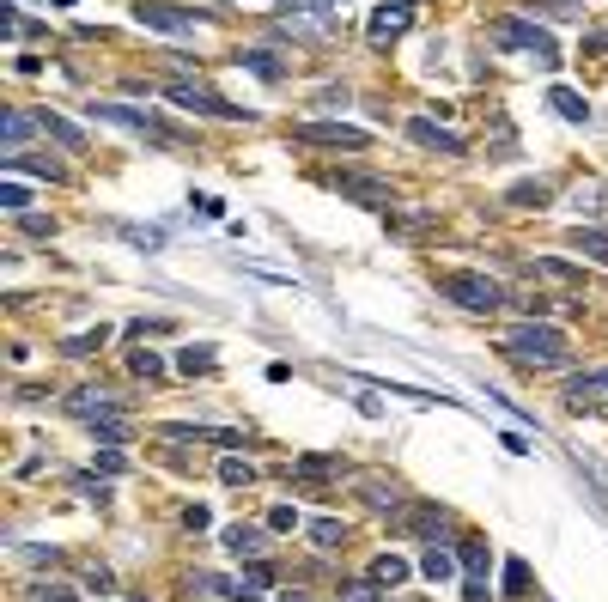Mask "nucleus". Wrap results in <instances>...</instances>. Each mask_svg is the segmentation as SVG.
Listing matches in <instances>:
<instances>
[{
    "label": "nucleus",
    "mask_w": 608,
    "mask_h": 602,
    "mask_svg": "<svg viewBox=\"0 0 608 602\" xmlns=\"http://www.w3.org/2000/svg\"><path fill=\"white\" fill-rule=\"evenodd\" d=\"M104 347H110V329H104V323H98V329H86V335H67V341H61V353H67V359H92V353H104Z\"/></svg>",
    "instance_id": "nucleus-26"
},
{
    "label": "nucleus",
    "mask_w": 608,
    "mask_h": 602,
    "mask_svg": "<svg viewBox=\"0 0 608 602\" xmlns=\"http://www.w3.org/2000/svg\"><path fill=\"white\" fill-rule=\"evenodd\" d=\"M420 578H432V584L456 578V554H444V542H420Z\"/></svg>",
    "instance_id": "nucleus-20"
},
{
    "label": "nucleus",
    "mask_w": 608,
    "mask_h": 602,
    "mask_svg": "<svg viewBox=\"0 0 608 602\" xmlns=\"http://www.w3.org/2000/svg\"><path fill=\"white\" fill-rule=\"evenodd\" d=\"M414 25V13H408V0H384L371 19H365V37H371V49H390L402 31Z\"/></svg>",
    "instance_id": "nucleus-11"
},
{
    "label": "nucleus",
    "mask_w": 608,
    "mask_h": 602,
    "mask_svg": "<svg viewBox=\"0 0 608 602\" xmlns=\"http://www.w3.org/2000/svg\"><path fill=\"white\" fill-rule=\"evenodd\" d=\"M183 530H207V505H189L183 511Z\"/></svg>",
    "instance_id": "nucleus-47"
},
{
    "label": "nucleus",
    "mask_w": 608,
    "mask_h": 602,
    "mask_svg": "<svg viewBox=\"0 0 608 602\" xmlns=\"http://www.w3.org/2000/svg\"><path fill=\"white\" fill-rule=\"evenodd\" d=\"M43 122L37 116H25V110H0V134H7V153H25V140L37 134Z\"/></svg>",
    "instance_id": "nucleus-19"
},
{
    "label": "nucleus",
    "mask_w": 608,
    "mask_h": 602,
    "mask_svg": "<svg viewBox=\"0 0 608 602\" xmlns=\"http://www.w3.org/2000/svg\"><path fill=\"white\" fill-rule=\"evenodd\" d=\"M280 13L311 19V25H335V0H280Z\"/></svg>",
    "instance_id": "nucleus-29"
},
{
    "label": "nucleus",
    "mask_w": 608,
    "mask_h": 602,
    "mask_svg": "<svg viewBox=\"0 0 608 602\" xmlns=\"http://www.w3.org/2000/svg\"><path fill=\"white\" fill-rule=\"evenodd\" d=\"M396 523H402V536H420V542H438L444 530H450V505H438V499H426V505H414V511H396Z\"/></svg>",
    "instance_id": "nucleus-9"
},
{
    "label": "nucleus",
    "mask_w": 608,
    "mask_h": 602,
    "mask_svg": "<svg viewBox=\"0 0 608 602\" xmlns=\"http://www.w3.org/2000/svg\"><path fill=\"white\" fill-rule=\"evenodd\" d=\"M177 110H195V116H213V122H250V110H238V104H225L213 86H201L195 73H177V80H165L159 86Z\"/></svg>",
    "instance_id": "nucleus-3"
},
{
    "label": "nucleus",
    "mask_w": 608,
    "mask_h": 602,
    "mask_svg": "<svg viewBox=\"0 0 608 602\" xmlns=\"http://www.w3.org/2000/svg\"><path fill=\"white\" fill-rule=\"evenodd\" d=\"M219 481L225 487H256V463L238 457V450H225V457H219Z\"/></svg>",
    "instance_id": "nucleus-28"
},
{
    "label": "nucleus",
    "mask_w": 608,
    "mask_h": 602,
    "mask_svg": "<svg viewBox=\"0 0 608 602\" xmlns=\"http://www.w3.org/2000/svg\"><path fill=\"white\" fill-rule=\"evenodd\" d=\"M25 602H80V596H73V584H55V578H37V584L25 590Z\"/></svg>",
    "instance_id": "nucleus-33"
},
{
    "label": "nucleus",
    "mask_w": 608,
    "mask_h": 602,
    "mask_svg": "<svg viewBox=\"0 0 608 602\" xmlns=\"http://www.w3.org/2000/svg\"><path fill=\"white\" fill-rule=\"evenodd\" d=\"M19 225H25V232H31V238H55V219H43V213H25Z\"/></svg>",
    "instance_id": "nucleus-42"
},
{
    "label": "nucleus",
    "mask_w": 608,
    "mask_h": 602,
    "mask_svg": "<svg viewBox=\"0 0 608 602\" xmlns=\"http://www.w3.org/2000/svg\"><path fill=\"white\" fill-rule=\"evenodd\" d=\"M341 602H384V590L371 578H353V584H341Z\"/></svg>",
    "instance_id": "nucleus-37"
},
{
    "label": "nucleus",
    "mask_w": 608,
    "mask_h": 602,
    "mask_svg": "<svg viewBox=\"0 0 608 602\" xmlns=\"http://www.w3.org/2000/svg\"><path fill=\"white\" fill-rule=\"evenodd\" d=\"M219 347H207V341H195V347H183L177 353V371H183V378H213V371H219V359H213Z\"/></svg>",
    "instance_id": "nucleus-21"
},
{
    "label": "nucleus",
    "mask_w": 608,
    "mask_h": 602,
    "mask_svg": "<svg viewBox=\"0 0 608 602\" xmlns=\"http://www.w3.org/2000/svg\"><path fill=\"white\" fill-rule=\"evenodd\" d=\"M0 207H7L13 219H25V213H31V195H25L19 183H7V189H0Z\"/></svg>",
    "instance_id": "nucleus-39"
},
{
    "label": "nucleus",
    "mask_w": 608,
    "mask_h": 602,
    "mask_svg": "<svg viewBox=\"0 0 608 602\" xmlns=\"http://www.w3.org/2000/svg\"><path fill=\"white\" fill-rule=\"evenodd\" d=\"M238 67H250L256 80H268V86H280V80H286V61H280V55H268V49H244V55H238Z\"/></svg>",
    "instance_id": "nucleus-25"
},
{
    "label": "nucleus",
    "mask_w": 608,
    "mask_h": 602,
    "mask_svg": "<svg viewBox=\"0 0 608 602\" xmlns=\"http://www.w3.org/2000/svg\"><path fill=\"white\" fill-rule=\"evenodd\" d=\"M463 602H493V590H487V578H469V584H463Z\"/></svg>",
    "instance_id": "nucleus-44"
},
{
    "label": "nucleus",
    "mask_w": 608,
    "mask_h": 602,
    "mask_svg": "<svg viewBox=\"0 0 608 602\" xmlns=\"http://www.w3.org/2000/svg\"><path fill=\"white\" fill-rule=\"evenodd\" d=\"M128 402L122 396H110V390H98V384H86V390H73V402H67V414H80L86 426L92 420H110V414H122Z\"/></svg>",
    "instance_id": "nucleus-14"
},
{
    "label": "nucleus",
    "mask_w": 608,
    "mask_h": 602,
    "mask_svg": "<svg viewBox=\"0 0 608 602\" xmlns=\"http://www.w3.org/2000/svg\"><path fill=\"white\" fill-rule=\"evenodd\" d=\"M134 19L146 31H165V37H195V13L189 7H171V0H140Z\"/></svg>",
    "instance_id": "nucleus-8"
},
{
    "label": "nucleus",
    "mask_w": 608,
    "mask_h": 602,
    "mask_svg": "<svg viewBox=\"0 0 608 602\" xmlns=\"http://www.w3.org/2000/svg\"><path fill=\"white\" fill-rule=\"evenodd\" d=\"M408 140L426 146V153H444V159H463V153H469V140L450 134V128H438L432 116H408Z\"/></svg>",
    "instance_id": "nucleus-10"
},
{
    "label": "nucleus",
    "mask_w": 608,
    "mask_h": 602,
    "mask_svg": "<svg viewBox=\"0 0 608 602\" xmlns=\"http://www.w3.org/2000/svg\"><path fill=\"white\" fill-rule=\"evenodd\" d=\"M280 602H304V596H280Z\"/></svg>",
    "instance_id": "nucleus-49"
},
{
    "label": "nucleus",
    "mask_w": 608,
    "mask_h": 602,
    "mask_svg": "<svg viewBox=\"0 0 608 602\" xmlns=\"http://www.w3.org/2000/svg\"><path fill=\"white\" fill-rule=\"evenodd\" d=\"M602 396H608V365L602 371H584V378H572L566 384V414H590V408H602Z\"/></svg>",
    "instance_id": "nucleus-13"
},
{
    "label": "nucleus",
    "mask_w": 608,
    "mask_h": 602,
    "mask_svg": "<svg viewBox=\"0 0 608 602\" xmlns=\"http://www.w3.org/2000/svg\"><path fill=\"white\" fill-rule=\"evenodd\" d=\"M92 438H104V444H122V438H128V420H122V414H110V420H92Z\"/></svg>",
    "instance_id": "nucleus-38"
},
{
    "label": "nucleus",
    "mask_w": 608,
    "mask_h": 602,
    "mask_svg": "<svg viewBox=\"0 0 608 602\" xmlns=\"http://www.w3.org/2000/svg\"><path fill=\"white\" fill-rule=\"evenodd\" d=\"M25 560H31V566H55V560H61V548H25Z\"/></svg>",
    "instance_id": "nucleus-46"
},
{
    "label": "nucleus",
    "mask_w": 608,
    "mask_h": 602,
    "mask_svg": "<svg viewBox=\"0 0 608 602\" xmlns=\"http://www.w3.org/2000/svg\"><path fill=\"white\" fill-rule=\"evenodd\" d=\"M493 37H499V43H511V49H523V55H536V67H560L554 37H548L542 25H529V19H499V25H493Z\"/></svg>",
    "instance_id": "nucleus-7"
},
{
    "label": "nucleus",
    "mask_w": 608,
    "mask_h": 602,
    "mask_svg": "<svg viewBox=\"0 0 608 602\" xmlns=\"http://www.w3.org/2000/svg\"><path fill=\"white\" fill-rule=\"evenodd\" d=\"M408 572H414V566H408L402 554H377V560H371V584H377V590H396V584H408Z\"/></svg>",
    "instance_id": "nucleus-24"
},
{
    "label": "nucleus",
    "mask_w": 608,
    "mask_h": 602,
    "mask_svg": "<svg viewBox=\"0 0 608 602\" xmlns=\"http://www.w3.org/2000/svg\"><path fill=\"white\" fill-rule=\"evenodd\" d=\"M572 250L608 268V232H602V225H578V232H572Z\"/></svg>",
    "instance_id": "nucleus-27"
},
{
    "label": "nucleus",
    "mask_w": 608,
    "mask_h": 602,
    "mask_svg": "<svg viewBox=\"0 0 608 602\" xmlns=\"http://www.w3.org/2000/svg\"><path fill=\"white\" fill-rule=\"evenodd\" d=\"M548 110H560L566 122H590V104H584L578 92H566V86H554V92H548Z\"/></svg>",
    "instance_id": "nucleus-31"
},
{
    "label": "nucleus",
    "mask_w": 608,
    "mask_h": 602,
    "mask_svg": "<svg viewBox=\"0 0 608 602\" xmlns=\"http://www.w3.org/2000/svg\"><path fill=\"white\" fill-rule=\"evenodd\" d=\"M104 122H116V128H128V134H140V140H152V146H189L165 116H152V110H134V104H92Z\"/></svg>",
    "instance_id": "nucleus-4"
},
{
    "label": "nucleus",
    "mask_w": 608,
    "mask_h": 602,
    "mask_svg": "<svg viewBox=\"0 0 608 602\" xmlns=\"http://www.w3.org/2000/svg\"><path fill=\"white\" fill-rule=\"evenodd\" d=\"M268 530H274V536L298 530V511H292V505H274V511H268Z\"/></svg>",
    "instance_id": "nucleus-41"
},
{
    "label": "nucleus",
    "mask_w": 608,
    "mask_h": 602,
    "mask_svg": "<svg viewBox=\"0 0 608 602\" xmlns=\"http://www.w3.org/2000/svg\"><path fill=\"white\" fill-rule=\"evenodd\" d=\"M353 487H359L365 511H377V517H396V511H408V493H402L396 481H384V475H353Z\"/></svg>",
    "instance_id": "nucleus-12"
},
{
    "label": "nucleus",
    "mask_w": 608,
    "mask_h": 602,
    "mask_svg": "<svg viewBox=\"0 0 608 602\" xmlns=\"http://www.w3.org/2000/svg\"><path fill=\"white\" fill-rule=\"evenodd\" d=\"M286 469H292L298 481H335V475H347V463H341V457H292Z\"/></svg>",
    "instance_id": "nucleus-22"
},
{
    "label": "nucleus",
    "mask_w": 608,
    "mask_h": 602,
    "mask_svg": "<svg viewBox=\"0 0 608 602\" xmlns=\"http://www.w3.org/2000/svg\"><path fill=\"white\" fill-rule=\"evenodd\" d=\"M37 122H43V134H49V140H61V146H67L73 159H86V153H92V140H86V128H73L67 116H55V110H37Z\"/></svg>",
    "instance_id": "nucleus-15"
},
{
    "label": "nucleus",
    "mask_w": 608,
    "mask_h": 602,
    "mask_svg": "<svg viewBox=\"0 0 608 602\" xmlns=\"http://www.w3.org/2000/svg\"><path fill=\"white\" fill-rule=\"evenodd\" d=\"M311 542H317L323 554L341 548V542H347V523H341V517H317V523H311Z\"/></svg>",
    "instance_id": "nucleus-32"
},
{
    "label": "nucleus",
    "mask_w": 608,
    "mask_h": 602,
    "mask_svg": "<svg viewBox=\"0 0 608 602\" xmlns=\"http://www.w3.org/2000/svg\"><path fill=\"white\" fill-rule=\"evenodd\" d=\"M505 596L511 602H529V566L523 560H505Z\"/></svg>",
    "instance_id": "nucleus-35"
},
{
    "label": "nucleus",
    "mask_w": 608,
    "mask_h": 602,
    "mask_svg": "<svg viewBox=\"0 0 608 602\" xmlns=\"http://www.w3.org/2000/svg\"><path fill=\"white\" fill-rule=\"evenodd\" d=\"M92 463H98L104 475H122V469H128V463H122V450H98V457H92Z\"/></svg>",
    "instance_id": "nucleus-43"
},
{
    "label": "nucleus",
    "mask_w": 608,
    "mask_h": 602,
    "mask_svg": "<svg viewBox=\"0 0 608 602\" xmlns=\"http://www.w3.org/2000/svg\"><path fill=\"white\" fill-rule=\"evenodd\" d=\"M529 268H536V274H548V280H560V286H578V280H584V274H578L572 262H554V256H536Z\"/></svg>",
    "instance_id": "nucleus-34"
},
{
    "label": "nucleus",
    "mask_w": 608,
    "mask_h": 602,
    "mask_svg": "<svg viewBox=\"0 0 608 602\" xmlns=\"http://www.w3.org/2000/svg\"><path fill=\"white\" fill-rule=\"evenodd\" d=\"M323 183H329L335 195H347V201L371 207V213H396V189H390L384 177H371V171H329Z\"/></svg>",
    "instance_id": "nucleus-5"
},
{
    "label": "nucleus",
    "mask_w": 608,
    "mask_h": 602,
    "mask_svg": "<svg viewBox=\"0 0 608 602\" xmlns=\"http://www.w3.org/2000/svg\"><path fill=\"white\" fill-rule=\"evenodd\" d=\"M86 584H92V590H110V584H116V578H110V572H104V566H86Z\"/></svg>",
    "instance_id": "nucleus-48"
},
{
    "label": "nucleus",
    "mask_w": 608,
    "mask_h": 602,
    "mask_svg": "<svg viewBox=\"0 0 608 602\" xmlns=\"http://www.w3.org/2000/svg\"><path fill=\"white\" fill-rule=\"evenodd\" d=\"M73 487H80V499H92V505H110V481H92V475H80Z\"/></svg>",
    "instance_id": "nucleus-40"
},
{
    "label": "nucleus",
    "mask_w": 608,
    "mask_h": 602,
    "mask_svg": "<svg viewBox=\"0 0 608 602\" xmlns=\"http://www.w3.org/2000/svg\"><path fill=\"white\" fill-rule=\"evenodd\" d=\"M596 201H602V189H578V195H572L578 213H596Z\"/></svg>",
    "instance_id": "nucleus-45"
},
{
    "label": "nucleus",
    "mask_w": 608,
    "mask_h": 602,
    "mask_svg": "<svg viewBox=\"0 0 608 602\" xmlns=\"http://www.w3.org/2000/svg\"><path fill=\"white\" fill-rule=\"evenodd\" d=\"M548 201H554V183H542V177H523V183H511V189H505V207H517V213L548 207Z\"/></svg>",
    "instance_id": "nucleus-17"
},
{
    "label": "nucleus",
    "mask_w": 608,
    "mask_h": 602,
    "mask_svg": "<svg viewBox=\"0 0 608 602\" xmlns=\"http://www.w3.org/2000/svg\"><path fill=\"white\" fill-rule=\"evenodd\" d=\"M438 292L450 298L456 311H469V317H493V311H505V286H499L493 274H475V268H450V274H438Z\"/></svg>",
    "instance_id": "nucleus-2"
},
{
    "label": "nucleus",
    "mask_w": 608,
    "mask_h": 602,
    "mask_svg": "<svg viewBox=\"0 0 608 602\" xmlns=\"http://www.w3.org/2000/svg\"><path fill=\"white\" fill-rule=\"evenodd\" d=\"M384 225H390V232H402V238H420V232H432V225H438V213H384Z\"/></svg>",
    "instance_id": "nucleus-30"
},
{
    "label": "nucleus",
    "mask_w": 608,
    "mask_h": 602,
    "mask_svg": "<svg viewBox=\"0 0 608 602\" xmlns=\"http://www.w3.org/2000/svg\"><path fill=\"white\" fill-rule=\"evenodd\" d=\"M128 371H134V378H159V371H165V359L152 353V347H140V353H128Z\"/></svg>",
    "instance_id": "nucleus-36"
},
{
    "label": "nucleus",
    "mask_w": 608,
    "mask_h": 602,
    "mask_svg": "<svg viewBox=\"0 0 608 602\" xmlns=\"http://www.w3.org/2000/svg\"><path fill=\"white\" fill-rule=\"evenodd\" d=\"M499 353H505L511 365H523V371H560V365L572 359V341H566V329H554L548 317H529V323L505 329Z\"/></svg>",
    "instance_id": "nucleus-1"
},
{
    "label": "nucleus",
    "mask_w": 608,
    "mask_h": 602,
    "mask_svg": "<svg viewBox=\"0 0 608 602\" xmlns=\"http://www.w3.org/2000/svg\"><path fill=\"white\" fill-rule=\"evenodd\" d=\"M456 566H463L469 578H487V572H493V554H487V542H481V536H463V542H456Z\"/></svg>",
    "instance_id": "nucleus-23"
},
{
    "label": "nucleus",
    "mask_w": 608,
    "mask_h": 602,
    "mask_svg": "<svg viewBox=\"0 0 608 602\" xmlns=\"http://www.w3.org/2000/svg\"><path fill=\"white\" fill-rule=\"evenodd\" d=\"M225 548H232L238 560H262L268 554V530H256V523H232V530H225Z\"/></svg>",
    "instance_id": "nucleus-16"
},
{
    "label": "nucleus",
    "mask_w": 608,
    "mask_h": 602,
    "mask_svg": "<svg viewBox=\"0 0 608 602\" xmlns=\"http://www.w3.org/2000/svg\"><path fill=\"white\" fill-rule=\"evenodd\" d=\"M0 171H7V177L31 171V177H49V183H61V177H67V171H61L55 159H37V153H7V159H0Z\"/></svg>",
    "instance_id": "nucleus-18"
},
{
    "label": "nucleus",
    "mask_w": 608,
    "mask_h": 602,
    "mask_svg": "<svg viewBox=\"0 0 608 602\" xmlns=\"http://www.w3.org/2000/svg\"><path fill=\"white\" fill-rule=\"evenodd\" d=\"M292 140L298 146H335V153H365L371 128H353V122H298Z\"/></svg>",
    "instance_id": "nucleus-6"
}]
</instances>
